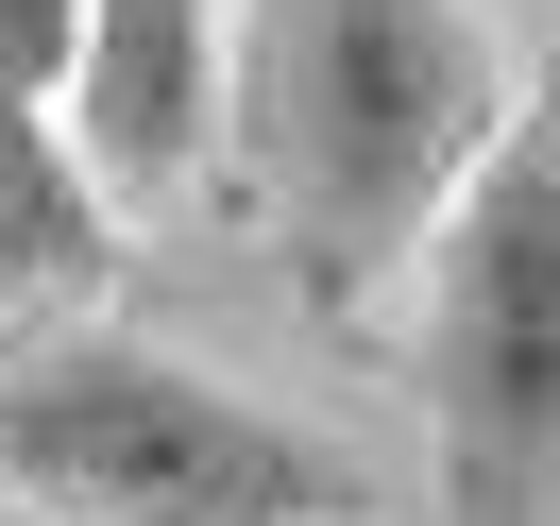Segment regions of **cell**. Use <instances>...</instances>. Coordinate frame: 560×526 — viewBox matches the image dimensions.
Here are the masks:
<instances>
[{"label": "cell", "instance_id": "6da1fadb", "mask_svg": "<svg viewBox=\"0 0 560 526\" xmlns=\"http://www.w3.org/2000/svg\"><path fill=\"white\" fill-rule=\"evenodd\" d=\"M510 103L526 85L476 0H221V119L323 323H374V289H408Z\"/></svg>", "mask_w": 560, "mask_h": 526}, {"label": "cell", "instance_id": "7a4b0ae2", "mask_svg": "<svg viewBox=\"0 0 560 526\" xmlns=\"http://www.w3.org/2000/svg\"><path fill=\"white\" fill-rule=\"evenodd\" d=\"M0 492L69 526H374V476L340 442L119 323L0 340Z\"/></svg>", "mask_w": 560, "mask_h": 526}, {"label": "cell", "instance_id": "3957f363", "mask_svg": "<svg viewBox=\"0 0 560 526\" xmlns=\"http://www.w3.org/2000/svg\"><path fill=\"white\" fill-rule=\"evenodd\" d=\"M408 374L442 442V526H544L560 510V85H526L510 137L424 221Z\"/></svg>", "mask_w": 560, "mask_h": 526}, {"label": "cell", "instance_id": "277c9868", "mask_svg": "<svg viewBox=\"0 0 560 526\" xmlns=\"http://www.w3.org/2000/svg\"><path fill=\"white\" fill-rule=\"evenodd\" d=\"M221 137V0H85V69H69V153L103 204L187 187Z\"/></svg>", "mask_w": 560, "mask_h": 526}, {"label": "cell", "instance_id": "5b68a950", "mask_svg": "<svg viewBox=\"0 0 560 526\" xmlns=\"http://www.w3.org/2000/svg\"><path fill=\"white\" fill-rule=\"evenodd\" d=\"M103 272H119V204L85 187L69 119L35 85H0V306H69Z\"/></svg>", "mask_w": 560, "mask_h": 526}, {"label": "cell", "instance_id": "8992f818", "mask_svg": "<svg viewBox=\"0 0 560 526\" xmlns=\"http://www.w3.org/2000/svg\"><path fill=\"white\" fill-rule=\"evenodd\" d=\"M69 69H85V0H0V85H35L69 119Z\"/></svg>", "mask_w": 560, "mask_h": 526}, {"label": "cell", "instance_id": "52a82bcc", "mask_svg": "<svg viewBox=\"0 0 560 526\" xmlns=\"http://www.w3.org/2000/svg\"><path fill=\"white\" fill-rule=\"evenodd\" d=\"M0 526H69V510H18V492H0Z\"/></svg>", "mask_w": 560, "mask_h": 526}]
</instances>
